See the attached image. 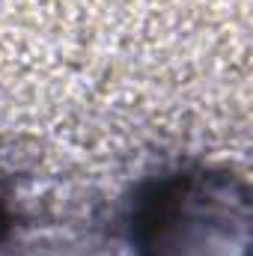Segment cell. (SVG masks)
<instances>
[{"label": "cell", "instance_id": "1", "mask_svg": "<svg viewBox=\"0 0 253 256\" xmlns=\"http://www.w3.org/2000/svg\"><path fill=\"white\" fill-rule=\"evenodd\" d=\"M146 256H248V200L224 176H179L137 212Z\"/></svg>", "mask_w": 253, "mask_h": 256}, {"label": "cell", "instance_id": "2", "mask_svg": "<svg viewBox=\"0 0 253 256\" xmlns=\"http://www.w3.org/2000/svg\"><path fill=\"white\" fill-rule=\"evenodd\" d=\"M6 220H9V218H6V206H3V200H0V236L6 232Z\"/></svg>", "mask_w": 253, "mask_h": 256}]
</instances>
